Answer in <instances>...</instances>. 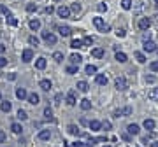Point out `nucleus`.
Here are the masks:
<instances>
[{
    "mask_svg": "<svg viewBox=\"0 0 158 147\" xmlns=\"http://www.w3.org/2000/svg\"><path fill=\"white\" fill-rule=\"evenodd\" d=\"M93 25H95V26H97V30H98V32H102V33H106V32H109V30H111V26H109V25H106L102 18H93Z\"/></svg>",
    "mask_w": 158,
    "mask_h": 147,
    "instance_id": "1",
    "label": "nucleus"
},
{
    "mask_svg": "<svg viewBox=\"0 0 158 147\" xmlns=\"http://www.w3.org/2000/svg\"><path fill=\"white\" fill-rule=\"evenodd\" d=\"M114 86H116V89H120V91H125V89L128 88V81H127L125 77H118V79L114 81Z\"/></svg>",
    "mask_w": 158,
    "mask_h": 147,
    "instance_id": "2",
    "label": "nucleus"
},
{
    "mask_svg": "<svg viewBox=\"0 0 158 147\" xmlns=\"http://www.w3.org/2000/svg\"><path fill=\"white\" fill-rule=\"evenodd\" d=\"M42 39H44L47 44H51V46H55V44H56V35H55V33H51V32H42Z\"/></svg>",
    "mask_w": 158,
    "mask_h": 147,
    "instance_id": "3",
    "label": "nucleus"
},
{
    "mask_svg": "<svg viewBox=\"0 0 158 147\" xmlns=\"http://www.w3.org/2000/svg\"><path fill=\"white\" fill-rule=\"evenodd\" d=\"M56 14H58L60 18H69V16H70V9H69L67 5H60V7L56 9Z\"/></svg>",
    "mask_w": 158,
    "mask_h": 147,
    "instance_id": "4",
    "label": "nucleus"
},
{
    "mask_svg": "<svg viewBox=\"0 0 158 147\" xmlns=\"http://www.w3.org/2000/svg\"><path fill=\"white\" fill-rule=\"evenodd\" d=\"M21 60H23L25 63L32 61V60H33V51H32V49H25V51L21 53Z\"/></svg>",
    "mask_w": 158,
    "mask_h": 147,
    "instance_id": "5",
    "label": "nucleus"
},
{
    "mask_svg": "<svg viewBox=\"0 0 158 147\" xmlns=\"http://www.w3.org/2000/svg\"><path fill=\"white\" fill-rule=\"evenodd\" d=\"M149 26H151V19L149 18H141L139 19V28L141 30H148Z\"/></svg>",
    "mask_w": 158,
    "mask_h": 147,
    "instance_id": "6",
    "label": "nucleus"
},
{
    "mask_svg": "<svg viewBox=\"0 0 158 147\" xmlns=\"http://www.w3.org/2000/svg\"><path fill=\"white\" fill-rule=\"evenodd\" d=\"M142 47H144L146 53H153V51L157 49V44H155L153 40H144V46H142Z\"/></svg>",
    "mask_w": 158,
    "mask_h": 147,
    "instance_id": "7",
    "label": "nucleus"
},
{
    "mask_svg": "<svg viewBox=\"0 0 158 147\" xmlns=\"http://www.w3.org/2000/svg\"><path fill=\"white\" fill-rule=\"evenodd\" d=\"M39 100H40V98H39V95H37V93H28V96H26V102H28V103H32V105H37V103H39Z\"/></svg>",
    "mask_w": 158,
    "mask_h": 147,
    "instance_id": "8",
    "label": "nucleus"
},
{
    "mask_svg": "<svg viewBox=\"0 0 158 147\" xmlns=\"http://www.w3.org/2000/svg\"><path fill=\"white\" fill-rule=\"evenodd\" d=\"M67 103H69L70 107L77 103V98H76V91H69V93H67Z\"/></svg>",
    "mask_w": 158,
    "mask_h": 147,
    "instance_id": "9",
    "label": "nucleus"
},
{
    "mask_svg": "<svg viewBox=\"0 0 158 147\" xmlns=\"http://www.w3.org/2000/svg\"><path fill=\"white\" fill-rule=\"evenodd\" d=\"M107 75H104V74H97V77H95V82L97 84H100V86H106L107 84Z\"/></svg>",
    "mask_w": 158,
    "mask_h": 147,
    "instance_id": "10",
    "label": "nucleus"
},
{
    "mask_svg": "<svg viewBox=\"0 0 158 147\" xmlns=\"http://www.w3.org/2000/svg\"><path fill=\"white\" fill-rule=\"evenodd\" d=\"M39 86H40V89H42V91H49V89L53 88V84H51V81H49V79H42Z\"/></svg>",
    "mask_w": 158,
    "mask_h": 147,
    "instance_id": "11",
    "label": "nucleus"
},
{
    "mask_svg": "<svg viewBox=\"0 0 158 147\" xmlns=\"http://www.w3.org/2000/svg\"><path fill=\"white\" fill-rule=\"evenodd\" d=\"M88 126H90V130H91V132H98V130L102 128V123H100V121H97V119H93V121H90V123H88Z\"/></svg>",
    "mask_w": 158,
    "mask_h": 147,
    "instance_id": "12",
    "label": "nucleus"
},
{
    "mask_svg": "<svg viewBox=\"0 0 158 147\" xmlns=\"http://www.w3.org/2000/svg\"><path fill=\"white\" fill-rule=\"evenodd\" d=\"M70 61H72V65L79 67V65H81V61H83V56H81V54H77V53H74V54L70 56Z\"/></svg>",
    "mask_w": 158,
    "mask_h": 147,
    "instance_id": "13",
    "label": "nucleus"
},
{
    "mask_svg": "<svg viewBox=\"0 0 158 147\" xmlns=\"http://www.w3.org/2000/svg\"><path fill=\"white\" fill-rule=\"evenodd\" d=\"M148 98H149L151 102H157L158 100V88H151V89L148 91Z\"/></svg>",
    "mask_w": 158,
    "mask_h": 147,
    "instance_id": "14",
    "label": "nucleus"
},
{
    "mask_svg": "<svg viewBox=\"0 0 158 147\" xmlns=\"http://www.w3.org/2000/svg\"><path fill=\"white\" fill-rule=\"evenodd\" d=\"M58 32L62 37H70V33H72V30L69 26H58Z\"/></svg>",
    "mask_w": 158,
    "mask_h": 147,
    "instance_id": "15",
    "label": "nucleus"
},
{
    "mask_svg": "<svg viewBox=\"0 0 158 147\" xmlns=\"http://www.w3.org/2000/svg\"><path fill=\"white\" fill-rule=\"evenodd\" d=\"M46 65H47V61H46V58H37V61H35V67L39 68V70H44L46 68Z\"/></svg>",
    "mask_w": 158,
    "mask_h": 147,
    "instance_id": "16",
    "label": "nucleus"
},
{
    "mask_svg": "<svg viewBox=\"0 0 158 147\" xmlns=\"http://www.w3.org/2000/svg\"><path fill=\"white\" fill-rule=\"evenodd\" d=\"M77 89H79L81 93H86V91L90 89V84H88L86 81H79V82H77Z\"/></svg>",
    "mask_w": 158,
    "mask_h": 147,
    "instance_id": "17",
    "label": "nucleus"
},
{
    "mask_svg": "<svg viewBox=\"0 0 158 147\" xmlns=\"http://www.w3.org/2000/svg\"><path fill=\"white\" fill-rule=\"evenodd\" d=\"M16 96H18L19 100H26L28 93H26V89H25V88H18V89H16Z\"/></svg>",
    "mask_w": 158,
    "mask_h": 147,
    "instance_id": "18",
    "label": "nucleus"
},
{
    "mask_svg": "<svg viewBox=\"0 0 158 147\" xmlns=\"http://www.w3.org/2000/svg\"><path fill=\"white\" fill-rule=\"evenodd\" d=\"M11 109H12V105H11V102H9V100L0 102V110H2V112H9Z\"/></svg>",
    "mask_w": 158,
    "mask_h": 147,
    "instance_id": "19",
    "label": "nucleus"
},
{
    "mask_svg": "<svg viewBox=\"0 0 158 147\" xmlns=\"http://www.w3.org/2000/svg\"><path fill=\"white\" fill-rule=\"evenodd\" d=\"M28 26H30V30H33V32H37V30L40 28V21H39V19H30V23H28Z\"/></svg>",
    "mask_w": 158,
    "mask_h": 147,
    "instance_id": "20",
    "label": "nucleus"
},
{
    "mask_svg": "<svg viewBox=\"0 0 158 147\" xmlns=\"http://www.w3.org/2000/svg\"><path fill=\"white\" fill-rule=\"evenodd\" d=\"M91 56L93 58H102L104 56V49L102 47H93L91 49Z\"/></svg>",
    "mask_w": 158,
    "mask_h": 147,
    "instance_id": "21",
    "label": "nucleus"
},
{
    "mask_svg": "<svg viewBox=\"0 0 158 147\" xmlns=\"http://www.w3.org/2000/svg\"><path fill=\"white\" fill-rule=\"evenodd\" d=\"M142 126H144L146 130H155V126H157V123H155L153 119H144V123H142Z\"/></svg>",
    "mask_w": 158,
    "mask_h": 147,
    "instance_id": "22",
    "label": "nucleus"
},
{
    "mask_svg": "<svg viewBox=\"0 0 158 147\" xmlns=\"http://www.w3.org/2000/svg\"><path fill=\"white\" fill-rule=\"evenodd\" d=\"M67 132H69L70 135H76V137L81 135V132H79V128H77L76 124H69V126H67Z\"/></svg>",
    "mask_w": 158,
    "mask_h": 147,
    "instance_id": "23",
    "label": "nucleus"
},
{
    "mask_svg": "<svg viewBox=\"0 0 158 147\" xmlns=\"http://www.w3.org/2000/svg\"><path fill=\"white\" fill-rule=\"evenodd\" d=\"M128 135H139V132H141V128L137 126V124H128Z\"/></svg>",
    "mask_w": 158,
    "mask_h": 147,
    "instance_id": "24",
    "label": "nucleus"
},
{
    "mask_svg": "<svg viewBox=\"0 0 158 147\" xmlns=\"http://www.w3.org/2000/svg\"><path fill=\"white\" fill-rule=\"evenodd\" d=\"M37 137H39V140H49V137H51V133H49V130H40Z\"/></svg>",
    "mask_w": 158,
    "mask_h": 147,
    "instance_id": "25",
    "label": "nucleus"
},
{
    "mask_svg": "<svg viewBox=\"0 0 158 147\" xmlns=\"http://www.w3.org/2000/svg\"><path fill=\"white\" fill-rule=\"evenodd\" d=\"M114 58H116V60H118L120 63H125V61L128 60V58H127V54H125V53H121V51H116V54H114Z\"/></svg>",
    "mask_w": 158,
    "mask_h": 147,
    "instance_id": "26",
    "label": "nucleus"
},
{
    "mask_svg": "<svg viewBox=\"0 0 158 147\" xmlns=\"http://www.w3.org/2000/svg\"><path fill=\"white\" fill-rule=\"evenodd\" d=\"M79 107H81L83 110H90V109H91V102H90L88 98H84V100H81V103H79Z\"/></svg>",
    "mask_w": 158,
    "mask_h": 147,
    "instance_id": "27",
    "label": "nucleus"
},
{
    "mask_svg": "<svg viewBox=\"0 0 158 147\" xmlns=\"http://www.w3.org/2000/svg\"><path fill=\"white\" fill-rule=\"evenodd\" d=\"M53 60H55L56 63H62V61H63V53H62V51H55V53H53Z\"/></svg>",
    "mask_w": 158,
    "mask_h": 147,
    "instance_id": "28",
    "label": "nucleus"
},
{
    "mask_svg": "<svg viewBox=\"0 0 158 147\" xmlns=\"http://www.w3.org/2000/svg\"><path fill=\"white\" fill-rule=\"evenodd\" d=\"M11 130H12V133H16V135H19V133L23 132V128H21L19 123H12V124H11Z\"/></svg>",
    "mask_w": 158,
    "mask_h": 147,
    "instance_id": "29",
    "label": "nucleus"
},
{
    "mask_svg": "<svg viewBox=\"0 0 158 147\" xmlns=\"http://www.w3.org/2000/svg\"><path fill=\"white\" fill-rule=\"evenodd\" d=\"M134 56H135V60H137L139 63H146V56H144V53L135 51V53H134Z\"/></svg>",
    "mask_w": 158,
    "mask_h": 147,
    "instance_id": "30",
    "label": "nucleus"
},
{
    "mask_svg": "<svg viewBox=\"0 0 158 147\" xmlns=\"http://www.w3.org/2000/svg\"><path fill=\"white\" fill-rule=\"evenodd\" d=\"M16 116H18V119H19V121H26V119H28V114H26V110H23V109H19Z\"/></svg>",
    "mask_w": 158,
    "mask_h": 147,
    "instance_id": "31",
    "label": "nucleus"
},
{
    "mask_svg": "<svg viewBox=\"0 0 158 147\" xmlns=\"http://www.w3.org/2000/svg\"><path fill=\"white\" fill-rule=\"evenodd\" d=\"M69 9H70V12H76V14H79V12H81V4L74 2V4H72V5H70Z\"/></svg>",
    "mask_w": 158,
    "mask_h": 147,
    "instance_id": "32",
    "label": "nucleus"
},
{
    "mask_svg": "<svg viewBox=\"0 0 158 147\" xmlns=\"http://www.w3.org/2000/svg\"><path fill=\"white\" fill-rule=\"evenodd\" d=\"M70 47H72V49H81V47H83V42H81L79 39H74V40L70 42Z\"/></svg>",
    "mask_w": 158,
    "mask_h": 147,
    "instance_id": "33",
    "label": "nucleus"
},
{
    "mask_svg": "<svg viewBox=\"0 0 158 147\" xmlns=\"http://www.w3.org/2000/svg\"><path fill=\"white\" fill-rule=\"evenodd\" d=\"M65 72H67L69 75H74V74H77V67H76V65H69V67L65 68Z\"/></svg>",
    "mask_w": 158,
    "mask_h": 147,
    "instance_id": "34",
    "label": "nucleus"
},
{
    "mask_svg": "<svg viewBox=\"0 0 158 147\" xmlns=\"http://www.w3.org/2000/svg\"><path fill=\"white\" fill-rule=\"evenodd\" d=\"M84 72H86L88 75H91V74L97 72V67H95V65H86V67H84Z\"/></svg>",
    "mask_w": 158,
    "mask_h": 147,
    "instance_id": "35",
    "label": "nucleus"
},
{
    "mask_svg": "<svg viewBox=\"0 0 158 147\" xmlns=\"http://www.w3.org/2000/svg\"><path fill=\"white\" fill-rule=\"evenodd\" d=\"M7 23H9L11 26H16V25H18V19H16L12 14H7Z\"/></svg>",
    "mask_w": 158,
    "mask_h": 147,
    "instance_id": "36",
    "label": "nucleus"
},
{
    "mask_svg": "<svg viewBox=\"0 0 158 147\" xmlns=\"http://www.w3.org/2000/svg\"><path fill=\"white\" fill-rule=\"evenodd\" d=\"M28 44H30V46H35V47H37V46H39V39H37L35 35H30V37H28Z\"/></svg>",
    "mask_w": 158,
    "mask_h": 147,
    "instance_id": "37",
    "label": "nucleus"
},
{
    "mask_svg": "<svg viewBox=\"0 0 158 147\" xmlns=\"http://www.w3.org/2000/svg\"><path fill=\"white\" fill-rule=\"evenodd\" d=\"M44 117L53 121V110H51V107H46V109H44Z\"/></svg>",
    "mask_w": 158,
    "mask_h": 147,
    "instance_id": "38",
    "label": "nucleus"
},
{
    "mask_svg": "<svg viewBox=\"0 0 158 147\" xmlns=\"http://www.w3.org/2000/svg\"><path fill=\"white\" fill-rule=\"evenodd\" d=\"M121 7L125 11H130L132 9V0H121Z\"/></svg>",
    "mask_w": 158,
    "mask_h": 147,
    "instance_id": "39",
    "label": "nucleus"
},
{
    "mask_svg": "<svg viewBox=\"0 0 158 147\" xmlns=\"http://www.w3.org/2000/svg\"><path fill=\"white\" fill-rule=\"evenodd\" d=\"M81 42H83V47H88V46H91V44H93V39H91V37H84Z\"/></svg>",
    "mask_w": 158,
    "mask_h": 147,
    "instance_id": "40",
    "label": "nucleus"
},
{
    "mask_svg": "<svg viewBox=\"0 0 158 147\" xmlns=\"http://www.w3.org/2000/svg\"><path fill=\"white\" fill-rule=\"evenodd\" d=\"M97 11H98V12H106V11H107V4H104V2L98 4V5H97Z\"/></svg>",
    "mask_w": 158,
    "mask_h": 147,
    "instance_id": "41",
    "label": "nucleus"
},
{
    "mask_svg": "<svg viewBox=\"0 0 158 147\" xmlns=\"http://www.w3.org/2000/svg\"><path fill=\"white\" fill-rule=\"evenodd\" d=\"M26 11H28V12H35V11H37V4H28V5H26Z\"/></svg>",
    "mask_w": 158,
    "mask_h": 147,
    "instance_id": "42",
    "label": "nucleus"
},
{
    "mask_svg": "<svg viewBox=\"0 0 158 147\" xmlns=\"http://www.w3.org/2000/svg\"><path fill=\"white\" fill-rule=\"evenodd\" d=\"M70 147H93L91 144H84V142H76V144H72Z\"/></svg>",
    "mask_w": 158,
    "mask_h": 147,
    "instance_id": "43",
    "label": "nucleus"
},
{
    "mask_svg": "<svg viewBox=\"0 0 158 147\" xmlns=\"http://www.w3.org/2000/svg\"><path fill=\"white\" fill-rule=\"evenodd\" d=\"M149 68H151L153 72H158V61H153V63H149Z\"/></svg>",
    "mask_w": 158,
    "mask_h": 147,
    "instance_id": "44",
    "label": "nucleus"
},
{
    "mask_svg": "<svg viewBox=\"0 0 158 147\" xmlns=\"http://www.w3.org/2000/svg\"><path fill=\"white\" fill-rule=\"evenodd\" d=\"M116 35H118V37H121V39H123V37H125V35H127V32H125V30H123V28H120V30H118V32H116Z\"/></svg>",
    "mask_w": 158,
    "mask_h": 147,
    "instance_id": "45",
    "label": "nucleus"
},
{
    "mask_svg": "<svg viewBox=\"0 0 158 147\" xmlns=\"http://www.w3.org/2000/svg\"><path fill=\"white\" fill-rule=\"evenodd\" d=\"M0 12H2V14H5V16H7V14H11V12H9V9H7L5 5H0Z\"/></svg>",
    "mask_w": 158,
    "mask_h": 147,
    "instance_id": "46",
    "label": "nucleus"
},
{
    "mask_svg": "<svg viewBox=\"0 0 158 147\" xmlns=\"http://www.w3.org/2000/svg\"><path fill=\"white\" fill-rule=\"evenodd\" d=\"M7 65V58H4V56H0V68H4Z\"/></svg>",
    "mask_w": 158,
    "mask_h": 147,
    "instance_id": "47",
    "label": "nucleus"
},
{
    "mask_svg": "<svg viewBox=\"0 0 158 147\" xmlns=\"http://www.w3.org/2000/svg\"><path fill=\"white\" fill-rule=\"evenodd\" d=\"M62 98H63V95H62V93H58V95L55 96V103H60V102H62Z\"/></svg>",
    "mask_w": 158,
    "mask_h": 147,
    "instance_id": "48",
    "label": "nucleus"
},
{
    "mask_svg": "<svg viewBox=\"0 0 158 147\" xmlns=\"http://www.w3.org/2000/svg\"><path fill=\"white\" fill-rule=\"evenodd\" d=\"M123 114H125V116H130V114H132V107H125V109H123Z\"/></svg>",
    "mask_w": 158,
    "mask_h": 147,
    "instance_id": "49",
    "label": "nucleus"
},
{
    "mask_svg": "<svg viewBox=\"0 0 158 147\" xmlns=\"http://www.w3.org/2000/svg\"><path fill=\"white\" fill-rule=\"evenodd\" d=\"M114 116H116V117H123V116H125V114H123V109H118V110L114 112Z\"/></svg>",
    "mask_w": 158,
    "mask_h": 147,
    "instance_id": "50",
    "label": "nucleus"
},
{
    "mask_svg": "<svg viewBox=\"0 0 158 147\" xmlns=\"http://www.w3.org/2000/svg\"><path fill=\"white\" fill-rule=\"evenodd\" d=\"M146 82L153 84V82H155V75H148V77H146Z\"/></svg>",
    "mask_w": 158,
    "mask_h": 147,
    "instance_id": "51",
    "label": "nucleus"
},
{
    "mask_svg": "<svg viewBox=\"0 0 158 147\" xmlns=\"http://www.w3.org/2000/svg\"><path fill=\"white\" fill-rule=\"evenodd\" d=\"M5 139H7V137H5V132H2V130H0V144H2V142H5Z\"/></svg>",
    "mask_w": 158,
    "mask_h": 147,
    "instance_id": "52",
    "label": "nucleus"
},
{
    "mask_svg": "<svg viewBox=\"0 0 158 147\" xmlns=\"http://www.w3.org/2000/svg\"><path fill=\"white\" fill-rule=\"evenodd\" d=\"M46 12H47V14L55 12V7H53V5H47V7H46Z\"/></svg>",
    "mask_w": 158,
    "mask_h": 147,
    "instance_id": "53",
    "label": "nucleus"
},
{
    "mask_svg": "<svg viewBox=\"0 0 158 147\" xmlns=\"http://www.w3.org/2000/svg\"><path fill=\"white\" fill-rule=\"evenodd\" d=\"M102 126H104L106 130H111V123H109V121H104V123H102Z\"/></svg>",
    "mask_w": 158,
    "mask_h": 147,
    "instance_id": "54",
    "label": "nucleus"
},
{
    "mask_svg": "<svg viewBox=\"0 0 158 147\" xmlns=\"http://www.w3.org/2000/svg\"><path fill=\"white\" fill-rule=\"evenodd\" d=\"M7 79H9V81H14V79H16V74H14V72H12V74H9V75H7Z\"/></svg>",
    "mask_w": 158,
    "mask_h": 147,
    "instance_id": "55",
    "label": "nucleus"
},
{
    "mask_svg": "<svg viewBox=\"0 0 158 147\" xmlns=\"http://www.w3.org/2000/svg\"><path fill=\"white\" fill-rule=\"evenodd\" d=\"M121 139H123V140H127V142H128V140H130V135H128V133H123V135H121Z\"/></svg>",
    "mask_w": 158,
    "mask_h": 147,
    "instance_id": "56",
    "label": "nucleus"
},
{
    "mask_svg": "<svg viewBox=\"0 0 158 147\" xmlns=\"http://www.w3.org/2000/svg\"><path fill=\"white\" fill-rule=\"evenodd\" d=\"M5 53V46L4 44H0V54H4Z\"/></svg>",
    "mask_w": 158,
    "mask_h": 147,
    "instance_id": "57",
    "label": "nucleus"
},
{
    "mask_svg": "<svg viewBox=\"0 0 158 147\" xmlns=\"http://www.w3.org/2000/svg\"><path fill=\"white\" fill-rule=\"evenodd\" d=\"M151 147H158V140H155V142L151 144Z\"/></svg>",
    "mask_w": 158,
    "mask_h": 147,
    "instance_id": "58",
    "label": "nucleus"
},
{
    "mask_svg": "<svg viewBox=\"0 0 158 147\" xmlns=\"http://www.w3.org/2000/svg\"><path fill=\"white\" fill-rule=\"evenodd\" d=\"M155 4H157V5H158V0H155Z\"/></svg>",
    "mask_w": 158,
    "mask_h": 147,
    "instance_id": "59",
    "label": "nucleus"
},
{
    "mask_svg": "<svg viewBox=\"0 0 158 147\" xmlns=\"http://www.w3.org/2000/svg\"><path fill=\"white\" fill-rule=\"evenodd\" d=\"M0 100H2V93H0Z\"/></svg>",
    "mask_w": 158,
    "mask_h": 147,
    "instance_id": "60",
    "label": "nucleus"
},
{
    "mask_svg": "<svg viewBox=\"0 0 158 147\" xmlns=\"http://www.w3.org/2000/svg\"><path fill=\"white\" fill-rule=\"evenodd\" d=\"M155 51H157V53H158V47H157V49H155Z\"/></svg>",
    "mask_w": 158,
    "mask_h": 147,
    "instance_id": "61",
    "label": "nucleus"
},
{
    "mask_svg": "<svg viewBox=\"0 0 158 147\" xmlns=\"http://www.w3.org/2000/svg\"><path fill=\"white\" fill-rule=\"evenodd\" d=\"M55 2H60V0H55Z\"/></svg>",
    "mask_w": 158,
    "mask_h": 147,
    "instance_id": "62",
    "label": "nucleus"
},
{
    "mask_svg": "<svg viewBox=\"0 0 158 147\" xmlns=\"http://www.w3.org/2000/svg\"><path fill=\"white\" fill-rule=\"evenodd\" d=\"M104 147H109V146H104Z\"/></svg>",
    "mask_w": 158,
    "mask_h": 147,
    "instance_id": "63",
    "label": "nucleus"
}]
</instances>
